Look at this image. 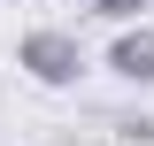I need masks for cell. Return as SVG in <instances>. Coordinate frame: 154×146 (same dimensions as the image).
Segmentation results:
<instances>
[{"instance_id": "cell-1", "label": "cell", "mask_w": 154, "mask_h": 146, "mask_svg": "<svg viewBox=\"0 0 154 146\" xmlns=\"http://www.w3.org/2000/svg\"><path fill=\"white\" fill-rule=\"evenodd\" d=\"M16 69L31 77L38 92H77L93 62H85V38H77V31H62V23H31V31L16 38Z\"/></svg>"}, {"instance_id": "cell-2", "label": "cell", "mask_w": 154, "mask_h": 146, "mask_svg": "<svg viewBox=\"0 0 154 146\" xmlns=\"http://www.w3.org/2000/svg\"><path fill=\"white\" fill-rule=\"evenodd\" d=\"M108 77H116V85H131V92L154 85V31H146V23H131V31L108 38Z\"/></svg>"}, {"instance_id": "cell-3", "label": "cell", "mask_w": 154, "mask_h": 146, "mask_svg": "<svg viewBox=\"0 0 154 146\" xmlns=\"http://www.w3.org/2000/svg\"><path fill=\"white\" fill-rule=\"evenodd\" d=\"M85 16H100V23H116V31H131L139 16H146V0H77Z\"/></svg>"}, {"instance_id": "cell-4", "label": "cell", "mask_w": 154, "mask_h": 146, "mask_svg": "<svg viewBox=\"0 0 154 146\" xmlns=\"http://www.w3.org/2000/svg\"><path fill=\"white\" fill-rule=\"evenodd\" d=\"M116 138L123 146H154V115H116Z\"/></svg>"}, {"instance_id": "cell-5", "label": "cell", "mask_w": 154, "mask_h": 146, "mask_svg": "<svg viewBox=\"0 0 154 146\" xmlns=\"http://www.w3.org/2000/svg\"><path fill=\"white\" fill-rule=\"evenodd\" d=\"M23 8H38V0H23Z\"/></svg>"}]
</instances>
